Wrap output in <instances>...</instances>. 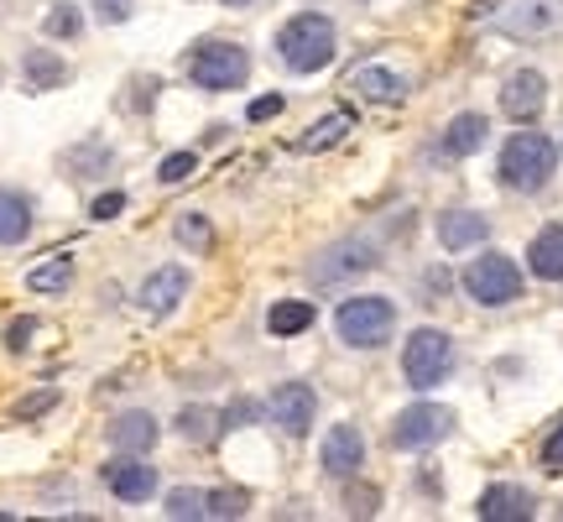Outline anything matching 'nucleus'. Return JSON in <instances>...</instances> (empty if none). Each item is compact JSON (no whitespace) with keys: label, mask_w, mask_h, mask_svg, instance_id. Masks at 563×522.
<instances>
[{"label":"nucleus","mask_w":563,"mask_h":522,"mask_svg":"<svg viewBox=\"0 0 563 522\" xmlns=\"http://www.w3.org/2000/svg\"><path fill=\"white\" fill-rule=\"evenodd\" d=\"M172 240H178L183 251H193V257H204V251L214 246V225H209V214H199V210L178 214V225H172Z\"/></svg>","instance_id":"obj_29"},{"label":"nucleus","mask_w":563,"mask_h":522,"mask_svg":"<svg viewBox=\"0 0 563 522\" xmlns=\"http://www.w3.org/2000/svg\"><path fill=\"white\" fill-rule=\"evenodd\" d=\"M219 5H251V0H219Z\"/></svg>","instance_id":"obj_42"},{"label":"nucleus","mask_w":563,"mask_h":522,"mask_svg":"<svg viewBox=\"0 0 563 522\" xmlns=\"http://www.w3.org/2000/svg\"><path fill=\"white\" fill-rule=\"evenodd\" d=\"M559 173V142L542 131H512L501 157H495V178L512 193H542Z\"/></svg>","instance_id":"obj_1"},{"label":"nucleus","mask_w":563,"mask_h":522,"mask_svg":"<svg viewBox=\"0 0 563 522\" xmlns=\"http://www.w3.org/2000/svg\"><path fill=\"white\" fill-rule=\"evenodd\" d=\"M454 340L448 330H433V324H422V330L407 334V345H402V377L412 392H433V387H444L454 377Z\"/></svg>","instance_id":"obj_6"},{"label":"nucleus","mask_w":563,"mask_h":522,"mask_svg":"<svg viewBox=\"0 0 563 522\" xmlns=\"http://www.w3.org/2000/svg\"><path fill=\"white\" fill-rule=\"evenodd\" d=\"M32 340H37V319H32V313H16V319L5 324V351H11V356H22Z\"/></svg>","instance_id":"obj_35"},{"label":"nucleus","mask_w":563,"mask_h":522,"mask_svg":"<svg viewBox=\"0 0 563 522\" xmlns=\"http://www.w3.org/2000/svg\"><path fill=\"white\" fill-rule=\"evenodd\" d=\"M334 334L350 345V351H381L392 334H397V304L386 293H360L345 298L334 309Z\"/></svg>","instance_id":"obj_3"},{"label":"nucleus","mask_w":563,"mask_h":522,"mask_svg":"<svg viewBox=\"0 0 563 522\" xmlns=\"http://www.w3.org/2000/svg\"><path fill=\"white\" fill-rule=\"evenodd\" d=\"M84 26H89V16H84L73 0H58V5L43 16V37H52V43H79Z\"/></svg>","instance_id":"obj_27"},{"label":"nucleus","mask_w":563,"mask_h":522,"mask_svg":"<svg viewBox=\"0 0 563 522\" xmlns=\"http://www.w3.org/2000/svg\"><path fill=\"white\" fill-rule=\"evenodd\" d=\"M266 330L277 334V340H292V334L313 330V304L308 298H282L266 309Z\"/></svg>","instance_id":"obj_26"},{"label":"nucleus","mask_w":563,"mask_h":522,"mask_svg":"<svg viewBox=\"0 0 563 522\" xmlns=\"http://www.w3.org/2000/svg\"><path fill=\"white\" fill-rule=\"evenodd\" d=\"M486 142H491V120L475 116V110H465V116H454V120L444 126V137H439V152L459 163V157H475V152H480Z\"/></svg>","instance_id":"obj_19"},{"label":"nucleus","mask_w":563,"mask_h":522,"mask_svg":"<svg viewBox=\"0 0 563 522\" xmlns=\"http://www.w3.org/2000/svg\"><path fill=\"white\" fill-rule=\"evenodd\" d=\"M120 210H125V193H120V189H110V193H94L89 220H116Z\"/></svg>","instance_id":"obj_38"},{"label":"nucleus","mask_w":563,"mask_h":522,"mask_svg":"<svg viewBox=\"0 0 563 522\" xmlns=\"http://www.w3.org/2000/svg\"><path fill=\"white\" fill-rule=\"evenodd\" d=\"M375 507H381V491H371V486H366V491H350V518H371Z\"/></svg>","instance_id":"obj_39"},{"label":"nucleus","mask_w":563,"mask_h":522,"mask_svg":"<svg viewBox=\"0 0 563 522\" xmlns=\"http://www.w3.org/2000/svg\"><path fill=\"white\" fill-rule=\"evenodd\" d=\"M69 287H73V257H47L26 272V293H37V298H58Z\"/></svg>","instance_id":"obj_25"},{"label":"nucleus","mask_w":563,"mask_h":522,"mask_svg":"<svg viewBox=\"0 0 563 522\" xmlns=\"http://www.w3.org/2000/svg\"><path fill=\"white\" fill-rule=\"evenodd\" d=\"M350 90L360 99H371V105H397L407 99V79L397 69H381V63H366V69L350 79Z\"/></svg>","instance_id":"obj_23"},{"label":"nucleus","mask_w":563,"mask_h":522,"mask_svg":"<svg viewBox=\"0 0 563 522\" xmlns=\"http://www.w3.org/2000/svg\"><path fill=\"white\" fill-rule=\"evenodd\" d=\"M245 491H235V486H219V491H209L204 497V518H219V522H235V518H245Z\"/></svg>","instance_id":"obj_30"},{"label":"nucleus","mask_w":563,"mask_h":522,"mask_svg":"<svg viewBox=\"0 0 563 522\" xmlns=\"http://www.w3.org/2000/svg\"><path fill=\"white\" fill-rule=\"evenodd\" d=\"M465 293L480 304V309H512L516 298H522V266H516L506 251H486V257H475L465 266Z\"/></svg>","instance_id":"obj_7"},{"label":"nucleus","mask_w":563,"mask_h":522,"mask_svg":"<svg viewBox=\"0 0 563 522\" xmlns=\"http://www.w3.org/2000/svg\"><path fill=\"white\" fill-rule=\"evenodd\" d=\"M266 418L287 434V439H308V428L319 424V392L308 381H282L266 398Z\"/></svg>","instance_id":"obj_10"},{"label":"nucleus","mask_w":563,"mask_h":522,"mask_svg":"<svg viewBox=\"0 0 563 522\" xmlns=\"http://www.w3.org/2000/svg\"><path fill=\"white\" fill-rule=\"evenodd\" d=\"M22 79H26V90H32V95H47V90H63V84L73 79V69H69V58H63V52L26 48L22 52Z\"/></svg>","instance_id":"obj_18"},{"label":"nucleus","mask_w":563,"mask_h":522,"mask_svg":"<svg viewBox=\"0 0 563 522\" xmlns=\"http://www.w3.org/2000/svg\"><path fill=\"white\" fill-rule=\"evenodd\" d=\"M188 173H199V152H172V157H163V167H157L163 183H183Z\"/></svg>","instance_id":"obj_36"},{"label":"nucleus","mask_w":563,"mask_h":522,"mask_svg":"<svg viewBox=\"0 0 563 522\" xmlns=\"http://www.w3.org/2000/svg\"><path fill=\"white\" fill-rule=\"evenodd\" d=\"M204 497H209V491H193V486H178V491H167L163 512H167L172 522H193V518H204Z\"/></svg>","instance_id":"obj_31"},{"label":"nucleus","mask_w":563,"mask_h":522,"mask_svg":"<svg viewBox=\"0 0 563 522\" xmlns=\"http://www.w3.org/2000/svg\"><path fill=\"white\" fill-rule=\"evenodd\" d=\"M188 79L193 90H209V95H230V90H245L251 79V52L240 43H225V37H209L188 52Z\"/></svg>","instance_id":"obj_5"},{"label":"nucleus","mask_w":563,"mask_h":522,"mask_svg":"<svg viewBox=\"0 0 563 522\" xmlns=\"http://www.w3.org/2000/svg\"><path fill=\"white\" fill-rule=\"evenodd\" d=\"M448 434H454V407L444 403H412L397 413V424H392V444L397 450H433V444H444Z\"/></svg>","instance_id":"obj_8"},{"label":"nucleus","mask_w":563,"mask_h":522,"mask_svg":"<svg viewBox=\"0 0 563 522\" xmlns=\"http://www.w3.org/2000/svg\"><path fill=\"white\" fill-rule=\"evenodd\" d=\"M47 407H58V387H43V392H26L22 403L11 407V413H16L22 424H32V418H43Z\"/></svg>","instance_id":"obj_34"},{"label":"nucleus","mask_w":563,"mask_h":522,"mask_svg":"<svg viewBox=\"0 0 563 522\" xmlns=\"http://www.w3.org/2000/svg\"><path fill=\"white\" fill-rule=\"evenodd\" d=\"M319 465H324L328 481H355V475H360V465H366V434H360L355 424H334L324 434Z\"/></svg>","instance_id":"obj_12"},{"label":"nucleus","mask_w":563,"mask_h":522,"mask_svg":"<svg viewBox=\"0 0 563 522\" xmlns=\"http://www.w3.org/2000/svg\"><path fill=\"white\" fill-rule=\"evenodd\" d=\"M334 52H339V32H334L324 11H298V16L282 22L277 58L287 73H319L334 63Z\"/></svg>","instance_id":"obj_2"},{"label":"nucleus","mask_w":563,"mask_h":522,"mask_svg":"<svg viewBox=\"0 0 563 522\" xmlns=\"http://www.w3.org/2000/svg\"><path fill=\"white\" fill-rule=\"evenodd\" d=\"M94 5V22L99 26H125L136 16V0H89Z\"/></svg>","instance_id":"obj_33"},{"label":"nucleus","mask_w":563,"mask_h":522,"mask_svg":"<svg viewBox=\"0 0 563 522\" xmlns=\"http://www.w3.org/2000/svg\"><path fill=\"white\" fill-rule=\"evenodd\" d=\"M475 512H480L486 522H532L538 518V501H532V491L501 481V486H486V491H480Z\"/></svg>","instance_id":"obj_17"},{"label":"nucleus","mask_w":563,"mask_h":522,"mask_svg":"<svg viewBox=\"0 0 563 522\" xmlns=\"http://www.w3.org/2000/svg\"><path fill=\"white\" fill-rule=\"evenodd\" d=\"M172 424H178V439H188V444H214V439L225 434L214 407H183Z\"/></svg>","instance_id":"obj_28"},{"label":"nucleus","mask_w":563,"mask_h":522,"mask_svg":"<svg viewBox=\"0 0 563 522\" xmlns=\"http://www.w3.org/2000/svg\"><path fill=\"white\" fill-rule=\"evenodd\" d=\"M157 434H163V424H157L146 407H125V413H116V418H110V428H105L110 450H125V454L157 450Z\"/></svg>","instance_id":"obj_16"},{"label":"nucleus","mask_w":563,"mask_h":522,"mask_svg":"<svg viewBox=\"0 0 563 522\" xmlns=\"http://www.w3.org/2000/svg\"><path fill=\"white\" fill-rule=\"evenodd\" d=\"M542 105H548V79L538 69H512L506 84H501V116L506 120H538Z\"/></svg>","instance_id":"obj_13"},{"label":"nucleus","mask_w":563,"mask_h":522,"mask_svg":"<svg viewBox=\"0 0 563 522\" xmlns=\"http://www.w3.org/2000/svg\"><path fill=\"white\" fill-rule=\"evenodd\" d=\"M0 79H5V69H0Z\"/></svg>","instance_id":"obj_43"},{"label":"nucleus","mask_w":563,"mask_h":522,"mask_svg":"<svg viewBox=\"0 0 563 522\" xmlns=\"http://www.w3.org/2000/svg\"><path fill=\"white\" fill-rule=\"evenodd\" d=\"M527 272L538 283H563V225H542L527 246Z\"/></svg>","instance_id":"obj_21"},{"label":"nucleus","mask_w":563,"mask_h":522,"mask_svg":"<svg viewBox=\"0 0 563 522\" xmlns=\"http://www.w3.org/2000/svg\"><path fill=\"white\" fill-rule=\"evenodd\" d=\"M350 131H355L350 110H328V116H319L313 126H308L303 137H292V152H303V157H313V152H328V146L345 142Z\"/></svg>","instance_id":"obj_22"},{"label":"nucleus","mask_w":563,"mask_h":522,"mask_svg":"<svg viewBox=\"0 0 563 522\" xmlns=\"http://www.w3.org/2000/svg\"><path fill=\"white\" fill-rule=\"evenodd\" d=\"M433 236L444 251H475V246H486L491 240V214L480 210H444L439 214V225H433Z\"/></svg>","instance_id":"obj_15"},{"label":"nucleus","mask_w":563,"mask_h":522,"mask_svg":"<svg viewBox=\"0 0 563 522\" xmlns=\"http://www.w3.org/2000/svg\"><path fill=\"white\" fill-rule=\"evenodd\" d=\"M188 287H193V272H188V266H178V261H167V266H157V272L141 283L136 304L152 313V319H167V313L188 298Z\"/></svg>","instance_id":"obj_14"},{"label":"nucleus","mask_w":563,"mask_h":522,"mask_svg":"<svg viewBox=\"0 0 563 522\" xmlns=\"http://www.w3.org/2000/svg\"><path fill=\"white\" fill-rule=\"evenodd\" d=\"M32 225H37V204H32V193L0 189V251H5V246H22V240L32 236Z\"/></svg>","instance_id":"obj_20"},{"label":"nucleus","mask_w":563,"mask_h":522,"mask_svg":"<svg viewBox=\"0 0 563 522\" xmlns=\"http://www.w3.org/2000/svg\"><path fill=\"white\" fill-rule=\"evenodd\" d=\"M251 120H272V116H282V95H261V99H251V110H245Z\"/></svg>","instance_id":"obj_40"},{"label":"nucleus","mask_w":563,"mask_h":522,"mask_svg":"<svg viewBox=\"0 0 563 522\" xmlns=\"http://www.w3.org/2000/svg\"><path fill=\"white\" fill-rule=\"evenodd\" d=\"M491 22L506 37H542L563 22V0H495Z\"/></svg>","instance_id":"obj_11"},{"label":"nucleus","mask_w":563,"mask_h":522,"mask_svg":"<svg viewBox=\"0 0 563 522\" xmlns=\"http://www.w3.org/2000/svg\"><path fill=\"white\" fill-rule=\"evenodd\" d=\"M99 481H105V491H110L116 501H125V507H141V501L157 497V465H146V454L116 450L110 460H105Z\"/></svg>","instance_id":"obj_9"},{"label":"nucleus","mask_w":563,"mask_h":522,"mask_svg":"<svg viewBox=\"0 0 563 522\" xmlns=\"http://www.w3.org/2000/svg\"><path fill=\"white\" fill-rule=\"evenodd\" d=\"M381 261L386 257H381V240L375 236H339L308 261V283L313 287H345V283H355V277L375 272Z\"/></svg>","instance_id":"obj_4"},{"label":"nucleus","mask_w":563,"mask_h":522,"mask_svg":"<svg viewBox=\"0 0 563 522\" xmlns=\"http://www.w3.org/2000/svg\"><path fill=\"white\" fill-rule=\"evenodd\" d=\"M261 413H266V407H261L256 398H235V403L219 413V428H251Z\"/></svg>","instance_id":"obj_32"},{"label":"nucleus","mask_w":563,"mask_h":522,"mask_svg":"<svg viewBox=\"0 0 563 522\" xmlns=\"http://www.w3.org/2000/svg\"><path fill=\"white\" fill-rule=\"evenodd\" d=\"M63 167H69L73 183H94V178H105L116 167V152L99 142V137H89V142H79L73 152H63Z\"/></svg>","instance_id":"obj_24"},{"label":"nucleus","mask_w":563,"mask_h":522,"mask_svg":"<svg viewBox=\"0 0 563 522\" xmlns=\"http://www.w3.org/2000/svg\"><path fill=\"white\" fill-rule=\"evenodd\" d=\"M542 471H548V475H563V418L553 424V434L542 439Z\"/></svg>","instance_id":"obj_37"},{"label":"nucleus","mask_w":563,"mask_h":522,"mask_svg":"<svg viewBox=\"0 0 563 522\" xmlns=\"http://www.w3.org/2000/svg\"><path fill=\"white\" fill-rule=\"evenodd\" d=\"M422 283H428V293H433V298H428V304H439V293H444V287H448V272H428V277H422Z\"/></svg>","instance_id":"obj_41"}]
</instances>
